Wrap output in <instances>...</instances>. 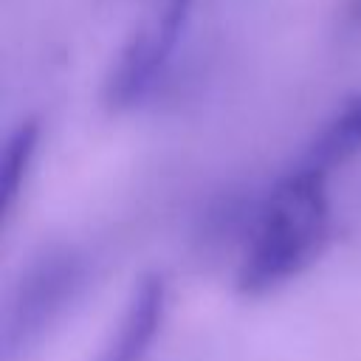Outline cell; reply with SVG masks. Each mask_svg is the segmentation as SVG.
I'll list each match as a JSON object with an SVG mask.
<instances>
[{
    "mask_svg": "<svg viewBox=\"0 0 361 361\" xmlns=\"http://www.w3.org/2000/svg\"><path fill=\"white\" fill-rule=\"evenodd\" d=\"M330 234L327 169L302 161L268 192L237 265V290L262 296L299 276Z\"/></svg>",
    "mask_w": 361,
    "mask_h": 361,
    "instance_id": "obj_1",
    "label": "cell"
},
{
    "mask_svg": "<svg viewBox=\"0 0 361 361\" xmlns=\"http://www.w3.org/2000/svg\"><path fill=\"white\" fill-rule=\"evenodd\" d=\"M195 0H149L141 23L127 37L104 79V104L110 110H130L141 104L166 65L189 25Z\"/></svg>",
    "mask_w": 361,
    "mask_h": 361,
    "instance_id": "obj_2",
    "label": "cell"
},
{
    "mask_svg": "<svg viewBox=\"0 0 361 361\" xmlns=\"http://www.w3.org/2000/svg\"><path fill=\"white\" fill-rule=\"evenodd\" d=\"M79 276H82V262L73 251H51L42 259H37V265L28 268V274L17 285L6 319V333H3L6 361L28 350L42 336V330L54 324V319L71 302Z\"/></svg>",
    "mask_w": 361,
    "mask_h": 361,
    "instance_id": "obj_3",
    "label": "cell"
},
{
    "mask_svg": "<svg viewBox=\"0 0 361 361\" xmlns=\"http://www.w3.org/2000/svg\"><path fill=\"white\" fill-rule=\"evenodd\" d=\"M166 313V282L161 274H144L127 307L116 324V333L104 344L99 361H144Z\"/></svg>",
    "mask_w": 361,
    "mask_h": 361,
    "instance_id": "obj_4",
    "label": "cell"
},
{
    "mask_svg": "<svg viewBox=\"0 0 361 361\" xmlns=\"http://www.w3.org/2000/svg\"><path fill=\"white\" fill-rule=\"evenodd\" d=\"M361 152V93L347 99L316 133V138L307 147L305 161L333 169L336 164H344Z\"/></svg>",
    "mask_w": 361,
    "mask_h": 361,
    "instance_id": "obj_5",
    "label": "cell"
},
{
    "mask_svg": "<svg viewBox=\"0 0 361 361\" xmlns=\"http://www.w3.org/2000/svg\"><path fill=\"white\" fill-rule=\"evenodd\" d=\"M39 135H42L39 121L25 118L6 138L3 161H0V212H3V217L11 214L17 197L31 175V166H34V158L39 149Z\"/></svg>",
    "mask_w": 361,
    "mask_h": 361,
    "instance_id": "obj_6",
    "label": "cell"
},
{
    "mask_svg": "<svg viewBox=\"0 0 361 361\" xmlns=\"http://www.w3.org/2000/svg\"><path fill=\"white\" fill-rule=\"evenodd\" d=\"M347 14H350V20L361 23V0H350V6H347Z\"/></svg>",
    "mask_w": 361,
    "mask_h": 361,
    "instance_id": "obj_7",
    "label": "cell"
}]
</instances>
